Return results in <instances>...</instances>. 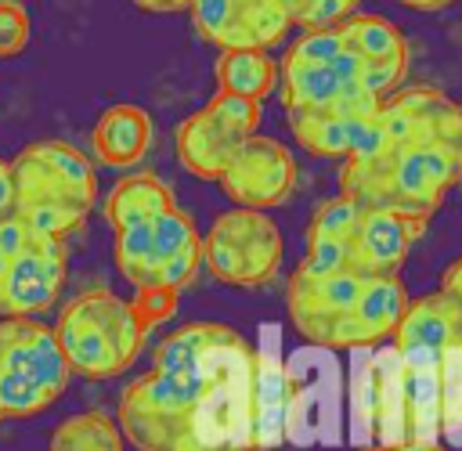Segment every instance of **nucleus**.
I'll return each instance as SVG.
<instances>
[{
  "instance_id": "obj_1",
  "label": "nucleus",
  "mask_w": 462,
  "mask_h": 451,
  "mask_svg": "<svg viewBox=\"0 0 462 451\" xmlns=\"http://www.w3.org/2000/svg\"><path fill=\"white\" fill-rule=\"evenodd\" d=\"M253 346L220 321H191L155 346L152 372L119 397V433L137 451L249 447Z\"/></svg>"
},
{
  "instance_id": "obj_2",
  "label": "nucleus",
  "mask_w": 462,
  "mask_h": 451,
  "mask_svg": "<svg viewBox=\"0 0 462 451\" xmlns=\"http://www.w3.org/2000/svg\"><path fill=\"white\" fill-rule=\"evenodd\" d=\"M462 184V105L437 87H401L339 166V195L430 224Z\"/></svg>"
},
{
  "instance_id": "obj_3",
  "label": "nucleus",
  "mask_w": 462,
  "mask_h": 451,
  "mask_svg": "<svg viewBox=\"0 0 462 451\" xmlns=\"http://www.w3.org/2000/svg\"><path fill=\"white\" fill-rule=\"evenodd\" d=\"M408 72V40L383 18L354 11L336 25L310 29L278 61L282 112L379 105L401 90Z\"/></svg>"
},
{
  "instance_id": "obj_4",
  "label": "nucleus",
  "mask_w": 462,
  "mask_h": 451,
  "mask_svg": "<svg viewBox=\"0 0 462 451\" xmlns=\"http://www.w3.org/2000/svg\"><path fill=\"white\" fill-rule=\"evenodd\" d=\"M422 235L426 224L419 220H404L397 213L336 195L314 209L300 267L310 274L350 271L365 278H397L411 245Z\"/></svg>"
},
{
  "instance_id": "obj_5",
  "label": "nucleus",
  "mask_w": 462,
  "mask_h": 451,
  "mask_svg": "<svg viewBox=\"0 0 462 451\" xmlns=\"http://www.w3.org/2000/svg\"><path fill=\"white\" fill-rule=\"evenodd\" d=\"M14 216L40 238H69L97 202L94 162L69 141L25 144L14 162Z\"/></svg>"
},
{
  "instance_id": "obj_6",
  "label": "nucleus",
  "mask_w": 462,
  "mask_h": 451,
  "mask_svg": "<svg viewBox=\"0 0 462 451\" xmlns=\"http://www.w3.org/2000/svg\"><path fill=\"white\" fill-rule=\"evenodd\" d=\"M51 328L69 361V372L83 379L123 375L137 361L144 336H148L130 299L116 296L112 289H87L72 296L61 307L58 325Z\"/></svg>"
},
{
  "instance_id": "obj_7",
  "label": "nucleus",
  "mask_w": 462,
  "mask_h": 451,
  "mask_svg": "<svg viewBox=\"0 0 462 451\" xmlns=\"http://www.w3.org/2000/svg\"><path fill=\"white\" fill-rule=\"evenodd\" d=\"M72 372L58 336L40 318H0V422L47 411Z\"/></svg>"
},
{
  "instance_id": "obj_8",
  "label": "nucleus",
  "mask_w": 462,
  "mask_h": 451,
  "mask_svg": "<svg viewBox=\"0 0 462 451\" xmlns=\"http://www.w3.org/2000/svg\"><path fill=\"white\" fill-rule=\"evenodd\" d=\"M282 231L260 209H227L202 235L206 271L235 289L267 285L282 267Z\"/></svg>"
},
{
  "instance_id": "obj_9",
  "label": "nucleus",
  "mask_w": 462,
  "mask_h": 451,
  "mask_svg": "<svg viewBox=\"0 0 462 451\" xmlns=\"http://www.w3.org/2000/svg\"><path fill=\"white\" fill-rule=\"evenodd\" d=\"M368 278L336 271V274H310L303 267L289 278V318L292 328L325 350H354L357 346V303L365 296Z\"/></svg>"
},
{
  "instance_id": "obj_10",
  "label": "nucleus",
  "mask_w": 462,
  "mask_h": 451,
  "mask_svg": "<svg viewBox=\"0 0 462 451\" xmlns=\"http://www.w3.org/2000/svg\"><path fill=\"white\" fill-rule=\"evenodd\" d=\"M260 105L231 94H213L199 112L177 126V159L191 177L217 180L235 152L260 133Z\"/></svg>"
},
{
  "instance_id": "obj_11",
  "label": "nucleus",
  "mask_w": 462,
  "mask_h": 451,
  "mask_svg": "<svg viewBox=\"0 0 462 451\" xmlns=\"http://www.w3.org/2000/svg\"><path fill=\"white\" fill-rule=\"evenodd\" d=\"M188 14L220 51H271L292 25L285 0H188Z\"/></svg>"
},
{
  "instance_id": "obj_12",
  "label": "nucleus",
  "mask_w": 462,
  "mask_h": 451,
  "mask_svg": "<svg viewBox=\"0 0 462 451\" xmlns=\"http://www.w3.org/2000/svg\"><path fill=\"white\" fill-rule=\"evenodd\" d=\"M220 191L238 206V209H274L282 206L292 188H296V159L289 155V148L267 133H253L235 159L227 162V170L217 177Z\"/></svg>"
},
{
  "instance_id": "obj_13",
  "label": "nucleus",
  "mask_w": 462,
  "mask_h": 451,
  "mask_svg": "<svg viewBox=\"0 0 462 451\" xmlns=\"http://www.w3.org/2000/svg\"><path fill=\"white\" fill-rule=\"evenodd\" d=\"M69 249L61 238H32L18 256L7 260L0 285V318H36L43 314L65 285Z\"/></svg>"
},
{
  "instance_id": "obj_14",
  "label": "nucleus",
  "mask_w": 462,
  "mask_h": 451,
  "mask_svg": "<svg viewBox=\"0 0 462 451\" xmlns=\"http://www.w3.org/2000/svg\"><path fill=\"white\" fill-rule=\"evenodd\" d=\"M292 419V382L274 354L253 350L249 382V451H278L289 437Z\"/></svg>"
},
{
  "instance_id": "obj_15",
  "label": "nucleus",
  "mask_w": 462,
  "mask_h": 451,
  "mask_svg": "<svg viewBox=\"0 0 462 451\" xmlns=\"http://www.w3.org/2000/svg\"><path fill=\"white\" fill-rule=\"evenodd\" d=\"M379 105L307 108V112H285V119H289V130L303 152L321 155V159H346Z\"/></svg>"
},
{
  "instance_id": "obj_16",
  "label": "nucleus",
  "mask_w": 462,
  "mask_h": 451,
  "mask_svg": "<svg viewBox=\"0 0 462 451\" xmlns=\"http://www.w3.org/2000/svg\"><path fill=\"white\" fill-rule=\"evenodd\" d=\"M455 343H462V310L440 289L408 299L393 328L397 354H444Z\"/></svg>"
},
{
  "instance_id": "obj_17",
  "label": "nucleus",
  "mask_w": 462,
  "mask_h": 451,
  "mask_svg": "<svg viewBox=\"0 0 462 451\" xmlns=\"http://www.w3.org/2000/svg\"><path fill=\"white\" fill-rule=\"evenodd\" d=\"M152 115L141 105H108L97 123H94V155L101 159V166L112 170H130L144 159V152L152 148Z\"/></svg>"
},
{
  "instance_id": "obj_18",
  "label": "nucleus",
  "mask_w": 462,
  "mask_h": 451,
  "mask_svg": "<svg viewBox=\"0 0 462 451\" xmlns=\"http://www.w3.org/2000/svg\"><path fill=\"white\" fill-rule=\"evenodd\" d=\"M213 76H217V94L245 97L260 108L278 90V61L267 51H220Z\"/></svg>"
},
{
  "instance_id": "obj_19",
  "label": "nucleus",
  "mask_w": 462,
  "mask_h": 451,
  "mask_svg": "<svg viewBox=\"0 0 462 451\" xmlns=\"http://www.w3.org/2000/svg\"><path fill=\"white\" fill-rule=\"evenodd\" d=\"M173 206H177L173 191L155 173H126L105 195V220L116 231V227H126V224H137V220H152V216H159Z\"/></svg>"
},
{
  "instance_id": "obj_20",
  "label": "nucleus",
  "mask_w": 462,
  "mask_h": 451,
  "mask_svg": "<svg viewBox=\"0 0 462 451\" xmlns=\"http://www.w3.org/2000/svg\"><path fill=\"white\" fill-rule=\"evenodd\" d=\"M47 451H126V440L112 415L79 411L54 426Z\"/></svg>"
},
{
  "instance_id": "obj_21",
  "label": "nucleus",
  "mask_w": 462,
  "mask_h": 451,
  "mask_svg": "<svg viewBox=\"0 0 462 451\" xmlns=\"http://www.w3.org/2000/svg\"><path fill=\"white\" fill-rule=\"evenodd\" d=\"M357 4L361 0H285V11H289L292 25L310 32V29H325V25L343 22L346 14L357 11Z\"/></svg>"
},
{
  "instance_id": "obj_22",
  "label": "nucleus",
  "mask_w": 462,
  "mask_h": 451,
  "mask_svg": "<svg viewBox=\"0 0 462 451\" xmlns=\"http://www.w3.org/2000/svg\"><path fill=\"white\" fill-rule=\"evenodd\" d=\"M32 22L22 0H0V58H14L29 47Z\"/></svg>"
},
{
  "instance_id": "obj_23",
  "label": "nucleus",
  "mask_w": 462,
  "mask_h": 451,
  "mask_svg": "<svg viewBox=\"0 0 462 451\" xmlns=\"http://www.w3.org/2000/svg\"><path fill=\"white\" fill-rule=\"evenodd\" d=\"M177 296H180V292H173V289L148 285V289H137V296L130 299V307H134V314L141 318V325L152 332L155 325H162V321H170V318L177 314Z\"/></svg>"
},
{
  "instance_id": "obj_24",
  "label": "nucleus",
  "mask_w": 462,
  "mask_h": 451,
  "mask_svg": "<svg viewBox=\"0 0 462 451\" xmlns=\"http://www.w3.org/2000/svg\"><path fill=\"white\" fill-rule=\"evenodd\" d=\"M36 235L18 220V216H7V220H0V253L11 260V256H18L29 242H32Z\"/></svg>"
},
{
  "instance_id": "obj_25",
  "label": "nucleus",
  "mask_w": 462,
  "mask_h": 451,
  "mask_svg": "<svg viewBox=\"0 0 462 451\" xmlns=\"http://www.w3.org/2000/svg\"><path fill=\"white\" fill-rule=\"evenodd\" d=\"M440 292L462 310V256L444 267V274H440Z\"/></svg>"
},
{
  "instance_id": "obj_26",
  "label": "nucleus",
  "mask_w": 462,
  "mask_h": 451,
  "mask_svg": "<svg viewBox=\"0 0 462 451\" xmlns=\"http://www.w3.org/2000/svg\"><path fill=\"white\" fill-rule=\"evenodd\" d=\"M14 216V177H11V162L0 159V220Z\"/></svg>"
},
{
  "instance_id": "obj_27",
  "label": "nucleus",
  "mask_w": 462,
  "mask_h": 451,
  "mask_svg": "<svg viewBox=\"0 0 462 451\" xmlns=\"http://www.w3.org/2000/svg\"><path fill=\"white\" fill-rule=\"evenodd\" d=\"M134 7L148 11V14H173V11H188V0H130Z\"/></svg>"
},
{
  "instance_id": "obj_28",
  "label": "nucleus",
  "mask_w": 462,
  "mask_h": 451,
  "mask_svg": "<svg viewBox=\"0 0 462 451\" xmlns=\"http://www.w3.org/2000/svg\"><path fill=\"white\" fill-rule=\"evenodd\" d=\"M397 4H404V7H411V11H437V7H448V4H455V0H397Z\"/></svg>"
},
{
  "instance_id": "obj_29",
  "label": "nucleus",
  "mask_w": 462,
  "mask_h": 451,
  "mask_svg": "<svg viewBox=\"0 0 462 451\" xmlns=\"http://www.w3.org/2000/svg\"><path fill=\"white\" fill-rule=\"evenodd\" d=\"M365 451H444L440 444H401V447H365Z\"/></svg>"
},
{
  "instance_id": "obj_30",
  "label": "nucleus",
  "mask_w": 462,
  "mask_h": 451,
  "mask_svg": "<svg viewBox=\"0 0 462 451\" xmlns=\"http://www.w3.org/2000/svg\"><path fill=\"white\" fill-rule=\"evenodd\" d=\"M4 274H7V256L0 253V285H4Z\"/></svg>"
},
{
  "instance_id": "obj_31",
  "label": "nucleus",
  "mask_w": 462,
  "mask_h": 451,
  "mask_svg": "<svg viewBox=\"0 0 462 451\" xmlns=\"http://www.w3.org/2000/svg\"><path fill=\"white\" fill-rule=\"evenodd\" d=\"M231 451H249V447H231Z\"/></svg>"
}]
</instances>
